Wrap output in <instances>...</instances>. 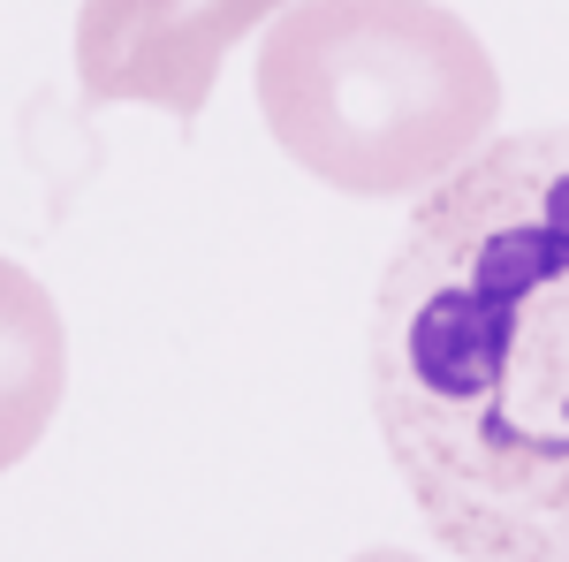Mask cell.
Segmentation results:
<instances>
[{
  "instance_id": "277c9868",
  "label": "cell",
  "mask_w": 569,
  "mask_h": 562,
  "mask_svg": "<svg viewBox=\"0 0 569 562\" xmlns=\"http://www.w3.org/2000/svg\"><path fill=\"white\" fill-rule=\"evenodd\" d=\"M69 388V335L39 274L0 259V472H16L46 441Z\"/></svg>"
},
{
  "instance_id": "3957f363",
  "label": "cell",
  "mask_w": 569,
  "mask_h": 562,
  "mask_svg": "<svg viewBox=\"0 0 569 562\" xmlns=\"http://www.w3.org/2000/svg\"><path fill=\"white\" fill-rule=\"evenodd\" d=\"M281 8L289 0H84L77 8L84 99L198 122L220 85V61Z\"/></svg>"
},
{
  "instance_id": "6da1fadb",
  "label": "cell",
  "mask_w": 569,
  "mask_h": 562,
  "mask_svg": "<svg viewBox=\"0 0 569 562\" xmlns=\"http://www.w3.org/2000/svg\"><path fill=\"white\" fill-rule=\"evenodd\" d=\"M380 395L395 441L448 472L569 486V122L463 160L402 236Z\"/></svg>"
},
{
  "instance_id": "5b68a950",
  "label": "cell",
  "mask_w": 569,
  "mask_h": 562,
  "mask_svg": "<svg viewBox=\"0 0 569 562\" xmlns=\"http://www.w3.org/2000/svg\"><path fill=\"white\" fill-rule=\"evenodd\" d=\"M350 562H418V555H402V548H365V555H350Z\"/></svg>"
},
{
  "instance_id": "7a4b0ae2",
  "label": "cell",
  "mask_w": 569,
  "mask_h": 562,
  "mask_svg": "<svg viewBox=\"0 0 569 562\" xmlns=\"http://www.w3.org/2000/svg\"><path fill=\"white\" fill-rule=\"evenodd\" d=\"M273 145L342 198L456 175L501 115V69L440 0H289L259 46Z\"/></svg>"
}]
</instances>
